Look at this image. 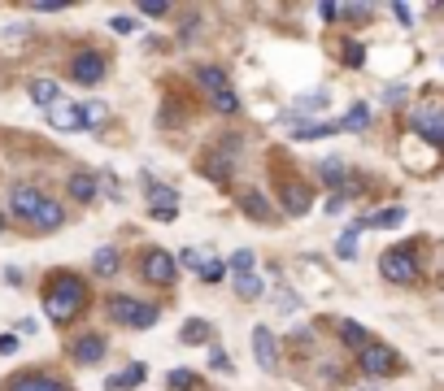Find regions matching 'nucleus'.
Instances as JSON below:
<instances>
[{
  "label": "nucleus",
  "instance_id": "1",
  "mask_svg": "<svg viewBox=\"0 0 444 391\" xmlns=\"http://www.w3.org/2000/svg\"><path fill=\"white\" fill-rule=\"evenodd\" d=\"M88 304V287L83 278H74V274H57L48 283V292H44V309H48V318L52 322H70L74 313H83Z\"/></svg>",
  "mask_w": 444,
  "mask_h": 391
},
{
  "label": "nucleus",
  "instance_id": "2",
  "mask_svg": "<svg viewBox=\"0 0 444 391\" xmlns=\"http://www.w3.org/2000/svg\"><path fill=\"white\" fill-rule=\"evenodd\" d=\"M196 78H200V87L209 92V100H214V109H218V113H235V109H240V96L231 92V78H227L222 66H200Z\"/></svg>",
  "mask_w": 444,
  "mask_h": 391
},
{
  "label": "nucleus",
  "instance_id": "3",
  "mask_svg": "<svg viewBox=\"0 0 444 391\" xmlns=\"http://www.w3.org/2000/svg\"><path fill=\"white\" fill-rule=\"evenodd\" d=\"M109 318L122 322V326H136V330H148L157 322V309L144 304V300H131V296H114L109 300Z\"/></svg>",
  "mask_w": 444,
  "mask_h": 391
},
{
  "label": "nucleus",
  "instance_id": "4",
  "mask_svg": "<svg viewBox=\"0 0 444 391\" xmlns=\"http://www.w3.org/2000/svg\"><path fill=\"white\" fill-rule=\"evenodd\" d=\"M379 274H383L388 283H414L418 261H414L409 248H388V252L379 256Z\"/></svg>",
  "mask_w": 444,
  "mask_h": 391
},
{
  "label": "nucleus",
  "instance_id": "5",
  "mask_svg": "<svg viewBox=\"0 0 444 391\" xmlns=\"http://www.w3.org/2000/svg\"><path fill=\"white\" fill-rule=\"evenodd\" d=\"M414 130L423 139H431V144L444 148V104L431 100V104H423V109H414Z\"/></svg>",
  "mask_w": 444,
  "mask_h": 391
},
{
  "label": "nucleus",
  "instance_id": "6",
  "mask_svg": "<svg viewBox=\"0 0 444 391\" xmlns=\"http://www.w3.org/2000/svg\"><path fill=\"white\" fill-rule=\"evenodd\" d=\"M40 204H44L40 187H31V182H13V192H9V209H13V218L31 222V218L40 213Z\"/></svg>",
  "mask_w": 444,
  "mask_h": 391
},
{
  "label": "nucleus",
  "instance_id": "7",
  "mask_svg": "<svg viewBox=\"0 0 444 391\" xmlns=\"http://www.w3.org/2000/svg\"><path fill=\"white\" fill-rule=\"evenodd\" d=\"M70 78H74V83H83V87H96L104 78V57H100V52H78V57L70 61Z\"/></svg>",
  "mask_w": 444,
  "mask_h": 391
},
{
  "label": "nucleus",
  "instance_id": "8",
  "mask_svg": "<svg viewBox=\"0 0 444 391\" xmlns=\"http://www.w3.org/2000/svg\"><path fill=\"white\" fill-rule=\"evenodd\" d=\"M174 270H179V261L166 248H148L144 252V278L148 283H174Z\"/></svg>",
  "mask_w": 444,
  "mask_h": 391
},
{
  "label": "nucleus",
  "instance_id": "9",
  "mask_svg": "<svg viewBox=\"0 0 444 391\" xmlns=\"http://www.w3.org/2000/svg\"><path fill=\"white\" fill-rule=\"evenodd\" d=\"M357 356H361L366 374H392V370H397V352H392L388 344H366Z\"/></svg>",
  "mask_w": 444,
  "mask_h": 391
},
{
  "label": "nucleus",
  "instance_id": "10",
  "mask_svg": "<svg viewBox=\"0 0 444 391\" xmlns=\"http://www.w3.org/2000/svg\"><path fill=\"white\" fill-rule=\"evenodd\" d=\"M104 352H109V348H104V339H100V335H78L74 344H70V356H74L78 365H100Z\"/></svg>",
  "mask_w": 444,
  "mask_h": 391
},
{
  "label": "nucleus",
  "instance_id": "11",
  "mask_svg": "<svg viewBox=\"0 0 444 391\" xmlns=\"http://www.w3.org/2000/svg\"><path fill=\"white\" fill-rule=\"evenodd\" d=\"M48 126H52V130H66V135H70V130H83V109H78V104H70V100H66V104L57 100V104L48 109Z\"/></svg>",
  "mask_w": 444,
  "mask_h": 391
},
{
  "label": "nucleus",
  "instance_id": "12",
  "mask_svg": "<svg viewBox=\"0 0 444 391\" xmlns=\"http://www.w3.org/2000/svg\"><path fill=\"white\" fill-rule=\"evenodd\" d=\"M253 356H257L261 370H275L279 352H275V335H270V326H257V330H253Z\"/></svg>",
  "mask_w": 444,
  "mask_h": 391
},
{
  "label": "nucleus",
  "instance_id": "13",
  "mask_svg": "<svg viewBox=\"0 0 444 391\" xmlns=\"http://www.w3.org/2000/svg\"><path fill=\"white\" fill-rule=\"evenodd\" d=\"M5 391H66V383L48 378V374H13Z\"/></svg>",
  "mask_w": 444,
  "mask_h": 391
},
{
  "label": "nucleus",
  "instance_id": "14",
  "mask_svg": "<svg viewBox=\"0 0 444 391\" xmlns=\"http://www.w3.org/2000/svg\"><path fill=\"white\" fill-rule=\"evenodd\" d=\"M279 200H283V209L292 218H301L305 209H309V187H301V182H283L279 187Z\"/></svg>",
  "mask_w": 444,
  "mask_h": 391
},
{
  "label": "nucleus",
  "instance_id": "15",
  "mask_svg": "<svg viewBox=\"0 0 444 391\" xmlns=\"http://www.w3.org/2000/svg\"><path fill=\"white\" fill-rule=\"evenodd\" d=\"M61 222H66V204H57V200H44V204H40V213L31 218L35 230H57Z\"/></svg>",
  "mask_w": 444,
  "mask_h": 391
},
{
  "label": "nucleus",
  "instance_id": "16",
  "mask_svg": "<svg viewBox=\"0 0 444 391\" xmlns=\"http://www.w3.org/2000/svg\"><path fill=\"white\" fill-rule=\"evenodd\" d=\"M31 100L40 104V109L48 113L52 109V104H57L61 100V92H57V83H52V78H31Z\"/></svg>",
  "mask_w": 444,
  "mask_h": 391
},
{
  "label": "nucleus",
  "instance_id": "17",
  "mask_svg": "<svg viewBox=\"0 0 444 391\" xmlns=\"http://www.w3.org/2000/svg\"><path fill=\"white\" fill-rule=\"evenodd\" d=\"M144 374H148V365H144V361L126 365L122 374H114V378H109V391H126V387H140V383H144Z\"/></svg>",
  "mask_w": 444,
  "mask_h": 391
},
{
  "label": "nucleus",
  "instance_id": "18",
  "mask_svg": "<svg viewBox=\"0 0 444 391\" xmlns=\"http://www.w3.org/2000/svg\"><path fill=\"white\" fill-rule=\"evenodd\" d=\"M231 156H235V139H227V148H222V152H209V156H205L209 178H227V170H231Z\"/></svg>",
  "mask_w": 444,
  "mask_h": 391
},
{
  "label": "nucleus",
  "instance_id": "19",
  "mask_svg": "<svg viewBox=\"0 0 444 391\" xmlns=\"http://www.w3.org/2000/svg\"><path fill=\"white\" fill-rule=\"evenodd\" d=\"M401 222H405V209H401V204H392V209H383V213L361 218L357 226H379V230H388V226H401Z\"/></svg>",
  "mask_w": 444,
  "mask_h": 391
},
{
  "label": "nucleus",
  "instance_id": "20",
  "mask_svg": "<svg viewBox=\"0 0 444 391\" xmlns=\"http://www.w3.org/2000/svg\"><path fill=\"white\" fill-rule=\"evenodd\" d=\"M66 192H70V200H92L96 196V178L92 174H70Z\"/></svg>",
  "mask_w": 444,
  "mask_h": 391
},
{
  "label": "nucleus",
  "instance_id": "21",
  "mask_svg": "<svg viewBox=\"0 0 444 391\" xmlns=\"http://www.w3.org/2000/svg\"><path fill=\"white\" fill-rule=\"evenodd\" d=\"M335 130H340V126H331V122H305V126L292 130V139H301V144H305V139H327V135H335Z\"/></svg>",
  "mask_w": 444,
  "mask_h": 391
},
{
  "label": "nucleus",
  "instance_id": "22",
  "mask_svg": "<svg viewBox=\"0 0 444 391\" xmlns=\"http://www.w3.org/2000/svg\"><path fill=\"white\" fill-rule=\"evenodd\" d=\"M209 335H214V326H209L205 318L183 322V330H179V339H183V344H200V339H209Z\"/></svg>",
  "mask_w": 444,
  "mask_h": 391
},
{
  "label": "nucleus",
  "instance_id": "23",
  "mask_svg": "<svg viewBox=\"0 0 444 391\" xmlns=\"http://www.w3.org/2000/svg\"><path fill=\"white\" fill-rule=\"evenodd\" d=\"M148 200H152V209H179L174 187H162V182H152V178H148Z\"/></svg>",
  "mask_w": 444,
  "mask_h": 391
},
{
  "label": "nucleus",
  "instance_id": "24",
  "mask_svg": "<svg viewBox=\"0 0 444 391\" xmlns=\"http://www.w3.org/2000/svg\"><path fill=\"white\" fill-rule=\"evenodd\" d=\"M92 270H96L100 278H109V274H118V248H100V252L92 256Z\"/></svg>",
  "mask_w": 444,
  "mask_h": 391
},
{
  "label": "nucleus",
  "instance_id": "25",
  "mask_svg": "<svg viewBox=\"0 0 444 391\" xmlns=\"http://www.w3.org/2000/svg\"><path fill=\"white\" fill-rule=\"evenodd\" d=\"M244 213L257 218V222H270V204H266V196H261V192H244Z\"/></svg>",
  "mask_w": 444,
  "mask_h": 391
},
{
  "label": "nucleus",
  "instance_id": "26",
  "mask_svg": "<svg viewBox=\"0 0 444 391\" xmlns=\"http://www.w3.org/2000/svg\"><path fill=\"white\" fill-rule=\"evenodd\" d=\"M366 122H371V109H366V104H353V109L340 118L335 126H340V130H366Z\"/></svg>",
  "mask_w": 444,
  "mask_h": 391
},
{
  "label": "nucleus",
  "instance_id": "27",
  "mask_svg": "<svg viewBox=\"0 0 444 391\" xmlns=\"http://www.w3.org/2000/svg\"><path fill=\"white\" fill-rule=\"evenodd\" d=\"M340 339H349V344H353L357 352H361L366 344H371V335H366V330L357 326V322H340Z\"/></svg>",
  "mask_w": 444,
  "mask_h": 391
},
{
  "label": "nucleus",
  "instance_id": "28",
  "mask_svg": "<svg viewBox=\"0 0 444 391\" xmlns=\"http://www.w3.org/2000/svg\"><path fill=\"white\" fill-rule=\"evenodd\" d=\"M335 256H340V261H353V256H357V226L344 230V235L335 240Z\"/></svg>",
  "mask_w": 444,
  "mask_h": 391
},
{
  "label": "nucleus",
  "instance_id": "29",
  "mask_svg": "<svg viewBox=\"0 0 444 391\" xmlns=\"http://www.w3.org/2000/svg\"><path fill=\"white\" fill-rule=\"evenodd\" d=\"M323 182H331V187H340V182H349V170L344 161H323ZM353 187V182H349Z\"/></svg>",
  "mask_w": 444,
  "mask_h": 391
},
{
  "label": "nucleus",
  "instance_id": "30",
  "mask_svg": "<svg viewBox=\"0 0 444 391\" xmlns=\"http://www.w3.org/2000/svg\"><path fill=\"white\" fill-rule=\"evenodd\" d=\"M235 292H240V300H257V296H261V278H257V274L235 278Z\"/></svg>",
  "mask_w": 444,
  "mask_h": 391
},
{
  "label": "nucleus",
  "instance_id": "31",
  "mask_svg": "<svg viewBox=\"0 0 444 391\" xmlns=\"http://www.w3.org/2000/svg\"><path fill=\"white\" fill-rule=\"evenodd\" d=\"M253 266H257V256L248 252V248H240L231 256V270H235V278H244V274H253Z\"/></svg>",
  "mask_w": 444,
  "mask_h": 391
},
{
  "label": "nucleus",
  "instance_id": "32",
  "mask_svg": "<svg viewBox=\"0 0 444 391\" xmlns=\"http://www.w3.org/2000/svg\"><path fill=\"white\" fill-rule=\"evenodd\" d=\"M166 387H170V391H192V387H196V374H192V370H170Z\"/></svg>",
  "mask_w": 444,
  "mask_h": 391
},
{
  "label": "nucleus",
  "instance_id": "33",
  "mask_svg": "<svg viewBox=\"0 0 444 391\" xmlns=\"http://www.w3.org/2000/svg\"><path fill=\"white\" fill-rule=\"evenodd\" d=\"M318 109H327V92H313V96L296 100V109H292V113H318Z\"/></svg>",
  "mask_w": 444,
  "mask_h": 391
},
{
  "label": "nucleus",
  "instance_id": "34",
  "mask_svg": "<svg viewBox=\"0 0 444 391\" xmlns=\"http://www.w3.org/2000/svg\"><path fill=\"white\" fill-rule=\"evenodd\" d=\"M275 304H279L283 313H296V309H301V296L287 292V287H275Z\"/></svg>",
  "mask_w": 444,
  "mask_h": 391
},
{
  "label": "nucleus",
  "instance_id": "35",
  "mask_svg": "<svg viewBox=\"0 0 444 391\" xmlns=\"http://www.w3.org/2000/svg\"><path fill=\"white\" fill-rule=\"evenodd\" d=\"M104 122V104L100 100H88L83 104V126H100Z\"/></svg>",
  "mask_w": 444,
  "mask_h": 391
},
{
  "label": "nucleus",
  "instance_id": "36",
  "mask_svg": "<svg viewBox=\"0 0 444 391\" xmlns=\"http://www.w3.org/2000/svg\"><path fill=\"white\" fill-rule=\"evenodd\" d=\"M222 274H227L222 261H200V278L205 283H222Z\"/></svg>",
  "mask_w": 444,
  "mask_h": 391
},
{
  "label": "nucleus",
  "instance_id": "37",
  "mask_svg": "<svg viewBox=\"0 0 444 391\" xmlns=\"http://www.w3.org/2000/svg\"><path fill=\"white\" fill-rule=\"evenodd\" d=\"M109 31H114V35H131V31H140V26L131 22V18H114V22H109Z\"/></svg>",
  "mask_w": 444,
  "mask_h": 391
},
{
  "label": "nucleus",
  "instance_id": "38",
  "mask_svg": "<svg viewBox=\"0 0 444 391\" xmlns=\"http://www.w3.org/2000/svg\"><path fill=\"white\" fill-rule=\"evenodd\" d=\"M22 344H18V335H0V356H13Z\"/></svg>",
  "mask_w": 444,
  "mask_h": 391
},
{
  "label": "nucleus",
  "instance_id": "39",
  "mask_svg": "<svg viewBox=\"0 0 444 391\" xmlns=\"http://www.w3.org/2000/svg\"><path fill=\"white\" fill-rule=\"evenodd\" d=\"M140 13H148V18H162V13H166V5H162V0H144V5H140Z\"/></svg>",
  "mask_w": 444,
  "mask_h": 391
},
{
  "label": "nucleus",
  "instance_id": "40",
  "mask_svg": "<svg viewBox=\"0 0 444 391\" xmlns=\"http://www.w3.org/2000/svg\"><path fill=\"white\" fill-rule=\"evenodd\" d=\"M66 5H61V0H40V5H35V13H61Z\"/></svg>",
  "mask_w": 444,
  "mask_h": 391
},
{
  "label": "nucleus",
  "instance_id": "41",
  "mask_svg": "<svg viewBox=\"0 0 444 391\" xmlns=\"http://www.w3.org/2000/svg\"><path fill=\"white\" fill-rule=\"evenodd\" d=\"M344 18H353V22H361V18H371V9H366V5H344Z\"/></svg>",
  "mask_w": 444,
  "mask_h": 391
},
{
  "label": "nucleus",
  "instance_id": "42",
  "mask_svg": "<svg viewBox=\"0 0 444 391\" xmlns=\"http://www.w3.org/2000/svg\"><path fill=\"white\" fill-rule=\"evenodd\" d=\"M344 57H349V66H361L366 52H361V44H349V48H344Z\"/></svg>",
  "mask_w": 444,
  "mask_h": 391
},
{
  "label": "nucleus",
  "instance_id": "43",
  "mask_svg": "<svg viewBox=\"0 0 444 391\" xmlns=\"http://www.w3.org/2000/svg\"><path fill=\"white\" fill-rule=\"evenodd\" d=\"M174 261H183V266H196V270H200V252H196V248H188L183 256H174Z\"/></svg>",
  "mask_w": 444,
  "mask_h": 391
},
{
  "label": "nucleus",
  "instance_id": "44",
  "mask_svg": "<svg viewBox=\"0 0 444 391\" xmlns=\"http://www.w3.org/2000/svg\"><path fill=\"white\" fill-rule=\"evenodd\" d=\"M152 218H157V222H174L179 209H152Z\"/></svg>",
  "mask_w": 444,
  "mask_h": 391
},
{
  "label": "nucleus",
  "instance_id": "45",
  "mask_svg": "<svg viewBox=\"0 0 444 391\" xmlns=\"http://www.w3.org/2000/svg\"><path fill=\"white\" fill-rule=\"evenodd\" d=\"M0 230H5V218H0Z\"/></svg>",
  "mask_w": 444,
  "mask_h": 391
}]
</instances>
